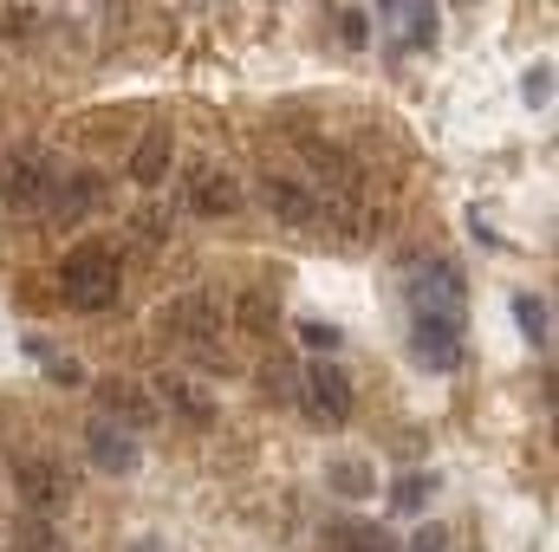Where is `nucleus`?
Returning a JSON list of instances; mask_svg holds the SVG:
<instances>
[{"instance_id": "f3484780", "label": "nucleus", "mask_w": 559, "mask_h": 552, "mask_svg": "<svg viewBox=\"0 0 559 552\" xmlns=\"http://www.w3.org/2000/svg\"><path fill=\"white\" fill-rule=\"evenodd\" d=\"M13 552H66V540H59L46 520H26V527L13 533Z\"/></svg>"}, {"instance_id": "b1692460", "label": "nucleus", "mask_w": 559, "mask_h": 552, "mask_svg": "<svg viewBox=\"0 0 559 552\" xmlns=\"http://www.w3.org/2000/svg\"><path fill=\"white\" fill-rule=\"evenodd\" d=\"M138 235H143V241H150V248H156V241L169 235V221H163L156 208H143V215H138Z\"/></svg>"}, {"instance_id": "f03ea898", "label": "nucleus", "mask_w": 559, "mask_h": 552, "mask_svg": "<svg viewBox=\"0 0 559 552\" xmlns=\"http://www.w3.org/2000/svg\"><path fill=\"white\" fill-rule=\"evenodd\" d=\"M215 332H222V312H215L209 292H176V299L156 305V338H163V345H176V351L195 358V364H222V371H228V351H222Z\"/></svg>"}, {"instance_id": "0eeeda50", "label": "nucleus", "mask_w": 559, "mask_h": 552, "mask_svg": "<svg viewBox=\"0 0 559 552\" xmlns=\"http://www.w3.org/2000/svg\"><path fill=\"white\" fill-rule=\"evenodd\" d=\"M150 404H156V416H176V422H189V429H209V422H215V397H209L195 377H182V371L150 377Z\"/></svg>"}, {"instance_id": "6e6552de", "label": "nucleus", "mask_w": 559, "mask_h": 552, "mask_svg": "<svg viewBox=\"0 0 559 552\" xmlns=\"http://www.w3.org/2000/svg\"><path fill=\"white\" fill-rule=\"evenodd\" d=\"M92 397H98V422H118V429H131V435L156 422V404H150V391H143L138 377H98Z\"/></svg>"}, {"instance_id": "9b49d317", "label": "nucleus", "mask_w": 559, "mask_h": 552, "mask_svg": "<svg viewBox=\"0 0 559 552\" xmlns=\"http://www.w3.org/2000/svg\"><path fill=\"white\" fill-rule=\"evenodd\" d=\"M92 208H98V182H92V176H66V169H52V176H46V208H39V215H52V221L79 228Z\"/></svg>"}, {"instance_id": "423d86ee", "label": "nucleus", "mask_w": 559, "mask_h": 552, "mask_svg": "<svg viewBox=\"0 0 559 552\" xmlns=\"http://www.w3.org/2000/svg\"><path fill=\"white\" fill-rule=\"evenodd\" d=\"M261 208L274 215L280 228L319 235V189H306L299 176H261Z\"/></svg>"}, {"instance_id": "7ed1b4c3", "label": "nucleus", "mask_w": 559, "mask_h": 552, "mask_svg": "<svg viewBox=\"0 0 559 552\" xmlns=\"http://www.w3.org/2000/svg\"><path fill=\"white\" fill-rule=\"evenodd\" d=\"M13 501H20L33 520L66 514V501H72V475H66V461H52V455H20V461H13Z\"/></svg>"}, {"instance_id": "39448f33", "label": "nucleus", "mask_w": 559, "mask_h": 552, "mask_svg": "<svg viewBox=\"0 0 559 552\" xmlns=\"http://www.w3.org/2000/svg\"><path fill=\"white\" fill-rule=\"evenodd\" d=\"M312 422H325V429H338V422H352L358 410V397H352V377L338 371V364H312L306 377H299V391H293Z\"/></svg>"}, {"instance_id": "9d476101", "label": "nucleus", "mask_w": 559, "mask_h": 552, "mask_svg": "<svg viewBox=\"0 0 559 552\" xmlns=\"http://www.w3.org/2000/svg\"><path fill=\"white\" fill-rule=\"evenodd\" d=\"M417 358L429 371H455L462 358V312H417Z\"/></svg>"}, {"instance_id": "f257e3e1", "label": "nucleus", "mask_w": 559, "mask_h": 552, "mask_svg": "<svg viewBox=\"0 0 559 552\" xmlns=\"http://www.w3.org/2000/svg\"><path fill=\"white\" fill-rule=\"evenodd\" d=\"M52 292H59V305H72V312H111V305L124 299V261H118V248H105V241L66 248V261H59V274H52Z\"/></svg>"}, {"instance_id": "aec40b11", "label": "nucleus", "mask_w": 559, "mask_h": 552, "mask_svg": "<svg viewBox=\"0 0 559 552\" xmlns=\"http://www.w3.org/2000/svg\"><path fill=\"white\" fill-rule=\"evenodd\" d=\"M299 345H306V351H338V325L306 319V325H299Z\"/></svg>"}, {"instance_id": "a211bd4d", "label": "nucleus", "mask_w": 559, "mask_h": 552, "mask_svg": "<svg viewBox=\"0 0 559 552\" xmlns=\"http://www.w3.org/2000/svg\"><path fill=\"white\" fill-rule=\"evenodd\" d=\"M521 98H527V105H547V98H554V65H547V59H540V65H527Z\"/></svg>"}, {"instance_id": "dca6fc26", "label": "nucleus", "mask_w": 559, "mask_h": 552, "mask_svg": "<svg viewBox=\"0 0 559 552\" xmlns=\"http://www.w3.org/2000/svg\"><path fill=\"white\" fill-rule=\"evenodd\" d=\"M325 481H332L345 501H365V494H378V468H371V461H358V455H338V461H325Z\"/></svg>"}, {"instance_id": "a878e982", "label": "nucleus", "mask_w": 559, "mask_h": 552, "mask_svg": "<svg viewBox=\"0 0 559 552\" xmlns=\"http://www.w3.org/2000/svg\"><path fill=\"white\" fill-rule=\"evenodd\" d=\"M378 7H384V13H404V7H411V0H378Z\"/></svg>"}, {"instance_id": "6ab92c4d", "label": "nucleus", "mask_w": 559, "mask_h": 552, "mask_svg": "<svg viewBox=\"0 0 559 552\" xmlns=\"http://www.w3.org/2000/svg\"><path fill=\"white\" fill-rule=\"evenodd\" d=\"M429 488H436V481H423V475H404V481H397V494H391V501H397V514H417L423 501H429Z\"/></svg>"}, {"instance_id": "393cba45", "label": "nucleus", "mask_w": 559, "mask_h": 552, "mask_svg": "<svg viewBox=\"0 0 559 552\" xmlns=\"http://www.w3.org/2000/svg\"><path fill=\"white\" fill-rule=\"evenodd\" d=\"M411 552H449V540H442V533L429 527V533H417V547H411Z\"/></svg>"}, {"instance_id": "2eb2a0df", "label": "nucleus", "mask_w": 559, "mask_h": 552, "mask_svg": "<svg viewBox=\"0 0 559 552\" xmlns=\"http://www.w3.org/2000/svg\"><path fill=\"white\" fill-rule=\"evenodd\" d=\"M514 319H521V338H527L534 351L554 345V305H547L540 292H514Z\"/></svg>"}, {"instance_id": "4be33fe9", "label": "nucleus", "mask_w": 559, "mask_h": 552, "mask_svg": "<svg viewBox=\"0 0 559 552\" xmlns=\"http://www.w3.org/2000/svg\"><path fill=\"white\" fill-rule=\"evenodd\" d=\"M404 13H411V46H436V13H429V7H417V0H411Z\"/></svg>"}, {"instance_id": "1a4fd4ad", "label": "nucleus", "mask_w": 559, "mask_h": 552, "mask_svg": "<svg viewBox=\"0 0 559 552\" xmlns=\"http://www.w3.org/2000/svg\"><path fill=\"white\" fill-rule=\"evenodd\" d=\"M182 195H189V208H195V215H209V221H222V215H235V208H241V182H235L222 163H189Z\"/></svg>"}, {"instance_id": "412c9836", "label": "nucleus", "mask_w": 559, "mask_h": 552, "mask_svg": "<svg viewBox=\"0 0 559 552\" xmlns=\"http://www.w3.org/2000/svg\"><path fill=\"white\" fill-rule=\"evenodd\" d=\"M33 358H39V364H46V371H52L59 384H85V371H79L72 358H59V351H46V345H33Z\"/></svg>"}, {"instance_id": "f8f14e48", "label": "nucleus", "mask_w": 559, "mask_h": 552, "mask_svg": "<svg viewBox=\"0 0 559 552\" xmlns=\"http://www.w3.org/2000/svg\"><path fill=\"white\" fill-rule=\"evenodd\" d=\"M176 169V131L169 124H150L138 143H131V182L138 189H163Z\"/></svg>"}, {"instance_id": "20e7f679", "label": "nucleus", "mask_w": 559, "mask_h": 552, "mask_svg": "<svg viewBox=\"0 0 559 552\" xmlns=\"http://www.w3.org/2000/svg\"><path fill=\"white\" fill-rule=\"evenodd\" d=\"M46 176H52V163L39 149H7L0 156V208L7 215H39L46 208Z\"/></svg>"}, {"instance_id": "5701e85b", "label": "nucleus", "mask_w": 559, "mask_h": 552, "mask_svg": "<svg viewBox=\"0 0 559 552\" xmlns=\"http://www.w3.org/2000/svg\"><path fill=\"white\" fill-rule=\"evenodd\" d=\"M261 391H267V397H293V391H299V377H293L286 364H267V371H261Z\"/></svg>"}, {"instance_id": "4468645a", "label": "nucleus", "mask_w": 559, "mask_h": 552, "mask_svg": "<svg viewBox=\"0 0 559 552\" xmlns=\"http://www.w3.org/2000/svg\"><path fill=\"white\" fill-rule=\"evenodd\" d=\"M85 448H92V461H98L105 475H131V468L143 461L138 435L118 429V422H92V429H85Z\"/></svg>"}, {"instance_id": "ddd939ff", "label": "nucleus", "mask_w": 559, "mask_h": 552, "mask_svg": "<svg viewBox=\"0 0 559 552\" xmlns=\"http://www.w3.org/2000/svg\"><path fill=\"white\" fill-rule=\"evenodd\" d=\"M235 332H241V338H254V345H267V338L280 332V286H274V274L235 299Z\"/></svg>"}, {"instance_id": "bb28decb", "label": "nucleus", "mask_w": 559, "mask_h": 552, "mask_svg": "<svg viewBox=\"0 0 559 552\" xmlns=\"http://www.w3.org/2000/svg\"><path fill=\"white\" fill-rule=\"evenodd\" d=\"M462 7H475V0H462Z\"/></svg>"}]
</instances>
